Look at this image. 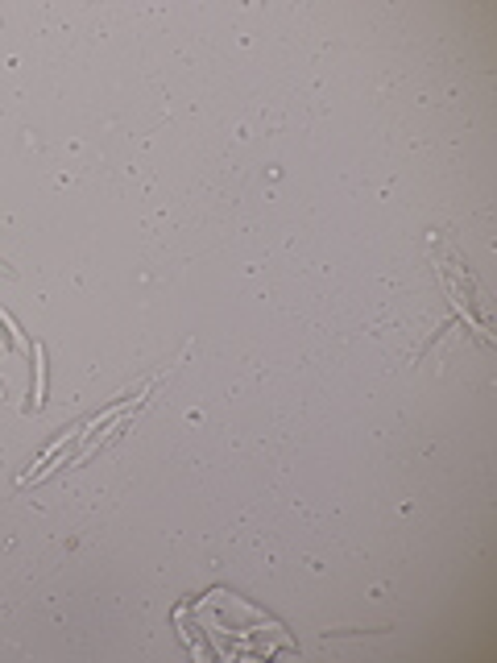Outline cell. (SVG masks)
Masks as SVG:
<instances>
[{
	"label": "cell",
	"instance_id": "obj_1",
	"mask_svg": "<svg viewBox=\"0 0 497 663\" xmlns=\"http://www.w3.org/2000/svg\"><path fill=\"white\" fill-rule=\"evenodd\" d=\"M29 356H33V386H29V410H33L42 403V344H33Z\"/></svg>",
	"mask_w": 497,
	"mask_h": 663
}]
</instances>
